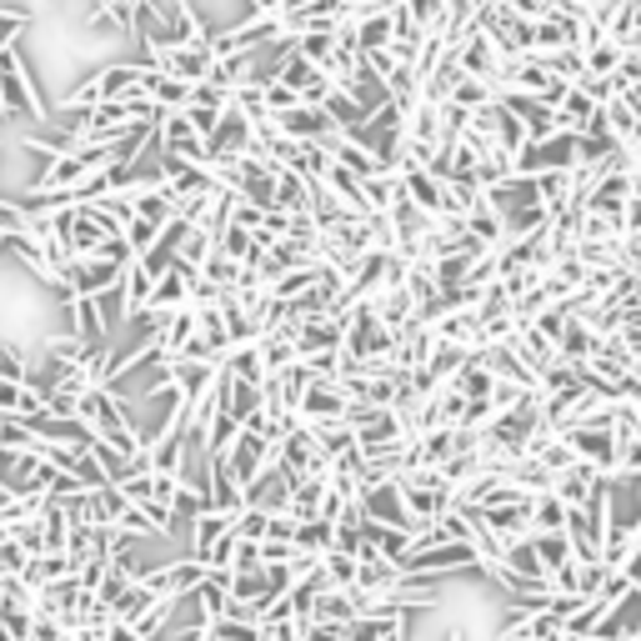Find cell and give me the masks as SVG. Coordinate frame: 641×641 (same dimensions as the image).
I'll list each match as a JSON object with an SVG mask.
<instances>
[{
  "instance_id": "obj_1",
  "label": "cell",
  "mask_w": 641,
  "mask_h": 641,
  "mask_svg": "<svg viewBox=\"0 0 641 641\" xmlns=\"http://www.w3.org/2000/svg\"><path fill=\"white\" fill-rule=\"evenodd\" d=\"M0 106H5V120H40V126L50 120L36 75H31V66L21 60V46L0 50Z\"/></svg>"
},
{
  "instance_id": "obj_2",
  "label": "cell",
  "mask_w": 641,
  "mask_h": 641,
  "mask_svg": "<svg viewBox=\"0 0 641 641\" xmlns=\"http://www.w3.org/2000/svg\"><path fill=\"white\" fill-rule=\"evenodd\" d=\"M346 406H351V396H346L336 381L311 376V386L296 401V416L306 421V427H326V421H346Z\"/></svg>"
},
{
  "instance_id": "obj_3",
  "label": "cell",
  "mask_w": 641,
  "mask_h": 641,
  "mask_svg": "<svg viewBox=\"0 0 641 641\" xmlns=\"http://www.w3.org/2000/svg\"><path fill=\"white\" fill-rule=\"evenodd\" d=\"M561 436L576 446V456L582 462H592L596 471H617V427H567Z\"/></svg>"
},
{
  "instance_id": "obj_4",
  "label": "cell",
  "mask_w": 641,
  "mask_h": 641,
  "mask_svg": "<svg viewBox=\"0 0 641 641\" xmlns=\"http://www.w3.org/2000/svg\"><path fill=\"white\" fill-rule=\"evenodd\" d=\"M246 151H250V120L236 106H226L221 120H215V131L206 136V161H231V155H246Z\"/></svg>"
},
{
  "instance_id": "obj_5",
  "label": "cell",
  "mask_w": 641,
  "mask_h": 641,
  "mask_svg": "<svg viewBox=\"0 0 641 641\" xmlns=\"http://www.w3.org/2000/svg\"><path fill=\"white\" fill-rule=\"evenodd\" d=\"M456 60H462L466 75H481V81H491V85L501 81V50L487 31H466L462 46H456Z\"/></svg>"
},
{
  "instance_id": "obj_6",
  "label": "cell",
  "mask_w": 641,
  "mask_h": 641,
  "mask_svg": "<svg viewBox=\"0 0 641 641\" xmlns=\"http://www.w3.org/2000/svg\"><path fill=\"white\" fill-rule=\"evenodd\" d=\"M276 126H281L291 141H326V136L341 131V126L326 116V106H311V101H301V106L281 110V116H276Z\"/></svg>"
},
{
  "instance_id": "obj_7",
  "label": "cell",
  "mask_w": 641,
  "mask_h": 641,
  "mask_svg": "<svg viewBox=\"0 0 641 641\" xmlns=\"http://www.w3.org/2000/svg\"><path fill=\"white\" fill-rule=\"evenodd\" d=\"M211 60H215V50H211V40H201V46H176V50H161L155 56V66L166 75H180V81H206L211 75Z\"/></svg>"
},
{
  "instance_id": "obj_8",
  "label": "cell",
  "mask_w": 641,
  "mask_h": 641,
  "mask_svg": "<svg viewBox=\"0 0 641 641\" xmlns=\"http://www.w3.org/2000/svg\"><path fill=\"white\" fill-rule=\"evenodd\" d=\"M606 481V471H596L592 462H576V466H567V471L557 476V481H551V491H557L561 501H567V506H582L586 497H592L596 487H602Z\"/></svg>"
},
{
  "instance_id": "obj_9",
  "label": "cell",
  "mask_w": 641,
  "mask_h": 641,
  "mask_svg": "<svg viewBox=\"0 0 641 641\" xmlns=\"http://www.w3.org/2000/svg\"><path fill=\"white\" fill-rule=\"evenodd\" d=\"M596 106H602V101H596L582 81H571L567 91H561V101H557V116H561V126H567V131H586V120L596 116Z\"/></svg>"
},
{
  "instance_id": "obj_10",
  "label": "cell",
  "mask_w": 641,
  "mask_h": 641,
  "mask_svg": "<svg viewBox=\"0 0 641 641\" xmlns=\"http://www.w3.org/2000/svg\"><path fill=\"white\" fill-rule=\"evenodd\" d=\"M532 541H536V557H541L547 576H551V571H561L567 561H576V551H571V536H567V532H532Z\"/></svg>"
},
{
  "instance_id": "obj_11",
  "label": "cell",
  "mask_w": 641,
  "mask_h": 641,
  "mask_svg": "<svg viewBox=\"0 0 641 641\" xmlns=\"http://www.w3.org/2000/svg\"><path fill=\"white\" fill-rule=\"evenodd\" d=\"M602 116H606V126H611V136H617V141H631V136H637V126H641V116L631 110V101L621 91H611L602 101Z\"/></svg>"
},
{
  "instance_id": "obj_12",
  "label": "cell",
  "mask_w": 641,
  "mask_h": 641,
  "mask_svg": "<svg viewBox=\"0 0 641 641\" xmlns=\"http://www.w3.org/2000/svg\"><path fill=\"white\" fill-rule=\"evenodd\" d=\"M567 501L557 497V491H541V497H532V532H567Z\"/></svg>"
},
{
  "instance_id": "obj_13",
  "label": "cell",
  "mask_w": 641,
  "mask_h": 641,
  "mask_svg": "<svg viewBox=\"0 0 641 641\" xmlns=\"http://www.w3.org/2000/svg\"><path fill=\"white\" fill-rule=\"evenodd\" d=\"M396 25H392V11H376V15H357V46L361 50H376V46H392Z\"/></svg>"
},
{
  "instance_id": "obj_14",
  "label": "cell",
  "mask_w": 641,
  "mask_h": 641,
  "mask_svg": "<svg viewBox=\"0 0 641 641\" xmlns=\"http://www.w3.org/2000/svg\"><path fill=\"white\" fill-rule=\"evenodd\" d=\"M357 567H361V561L351 557V551H341V547H331L326 557H320V571H326V582L341 586V592H351V586H357Z\"/></svg>"
},
{
  "instance_id": "obj_15",
  "label": "cell",
  "mask_w": 641,
  "mask_h": 641,
  "mask_svg": "<svg viewBox=\"0 0 641 641\" xmlns=\"http://www.w3.org/2000/svg\"><path fill=\"white\" fill-rule=\"evenodd\" d=\"M452 101L456 106H466V110H476V106H487V101H497V85L481 81V75H462L456 91H452Z\"/></svg>"
},
{
  "instance_id": "obj_16",
  "label": "cell",
  "mask_w": 641,
  "mask_h": 641,
  "mask_svg": "<svg viewBox=\"0 0 641 641\" xmlns=\"http://www.w3.org/2000/svg\"><path fill=\"white\" fill-rule=\"evenodd\" d=\"M617 66H621V46L611 36L586 46V75H617Z\"/></svg>"
},
{
  "instance_id": "obj_17",
  "label": "cell",
  "mask_w": 641,
  "mask_h": 641,
  "mask_svg": "<svg viewBox=\"0 0 641 641\" xmlns=\"http://www.w3.org/2000/svg\"><path fill=\"white\" fill-rule=\"evenodd\" d=\"M261 91H266V106H271V116H281V110L301 106V91H296V85H285L281 75H276V81H266Z\"/></svg>"
},
{
  "instance_id": "obj_18",
  "label": "cell",
  "mask_w": 641,
  "mask_h": 641,
  "mask_svg": "<svg viewBox=\"0 0 641 641\" xmlns=\"http://www.w3.org/2000/svg\"><path fill=\"white\" fill-rule=\"evenodd\" d=\"M155 236H161V226H155V221H145V215H131V221H126V241H131L136 256H141V250H151Z\"/></svg>"
},
{
  "instance_id": "obj_19",
  "label": "cell",
  "mask_w": 641,
  "mask_h": 641,
  "mask_svg": "<svg viewBox=\"0 0 641 641\" xmlns=\"http://www.w3.org/2000/svg\"><path fill=\"white\" fill-rule=\"evenodd\" d=\"M631 5H641V0H631Z\"/></svg>"
}]
</instances>
